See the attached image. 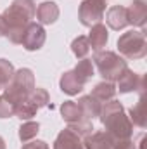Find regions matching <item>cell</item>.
I'll return each instance as SVG.
<instances>
[{
  "mask_svg": "<svg viewBox=\"0 0 147 149\" xmlns=\"http://www.w3.org/2000/svg\"><path fill=\"white\" fill-rule=\"evenodd\" d=\"M94 99H97L99 102H107L111 101L114 95H116V87L112 81H101L94 87L92 94H90Z\"/></svg>",
  "mask_w": 147,
  "mask_h": 149,
  "instance_id": "18",
  "label": "cell"
},
{
  "mask_svg": "<svg viewBox=\"0 0 147 149\" xmlns=\"http://www.w3.org/2000/svg\"><path fill=\"white\" fill-rule=\"evenodd\" d=\"M128 14V24L144 28L147 23V3L146 0H133L132 5L126 9Z\"/></svg>",
  "mask_w": 147,
  "mask_h": 149,
  "instance_id": "9",
  "label": "cell"
},
{
  "mask_svg": "<svg viewBox=\"0 0 147 149\" xmlns=\"http://www.w3.org/2000/svg\"><path fill=\"white\" fill-rule=\"evenodd\" d=\"M78 106H80V109H81L83 116L87 120H94V118L99 116L101 108H102V102H99L92 95H83V97L78 99Z\"/></svg>",
  "mask_w": 147,
  "mask_h": 149,
  "instance_id": "16",
  "label": "cell"
},
{
  "mask_svg": "<svg viewBox=\"0 0 147 149\" xmlns=\"http://www.w3.org/2000/svg\"><path fill=\"white\" fill-rule=\"evenodd\" d=\"M144 88H146V78L142 74L128 70V68L118 78V88L116 90H119L121 94H128V92H140V94H144Z\"/></svg>",
  "mask_w": 147,
  "mask_h": 149,
  "instance_id": "7",
  "label": "cell"
},
{
  "mask_svg": "<svg viewBox=\"0 0 147 149\" xmlns=\"http://www.w3.org/2000/svg\"><path fill=\"white\" fill-rule=\"evenodd\" d=\"M106 2L104 0H81L78 9V19L83 26H94L104 19Z\"/></svg>",
  "mask_w": 147,
  "mask_h": 149,
  "instance_id": "6",
  "label": "cell"
},
{
  "mask_svg": "<svg viewBox=\"0 0 147 149\" xmlns=\"http://www.w3.org/2000/svg\"><path fill=\"white\" fill-rule=\"evenodd\" d=\"M45 38H47V33H45L43 26L40 23H30L23 35L21 45L26 50H40L45 43Z\"/></svg>",
  "mask_w": 147,
  "mask_h": 149,
  "instance_id": "8",
  "label": "cell"
},
{
  "mask_svg": "<svg viewBox=\"0 0 147 149\" xmlns=\"http://www.w3.org/2000/svg\"><path fill=\"white\" fill-rule=\"evenodd\" d=\"M38 132H40V123L28 120L26 123H23V125L19 127V139H21L23 142H28V141H31V139L37 137Z\"/></svg>",
  "mask_w": 147,
  "mask_h": 149,
  "instance_id": "21",
  "label": "cell"
},
{
  "mask_svg": "<svg viewBox=\"0 0 147 149\" xmlns=\"http://www.w3.org/2000/svg\"><path fill=\"white\" fill-rule=\"evenodd\" d=\"M114 139L107 132H92L83 137V148L85 149H112Z\"/></svg>",
  "mask_w": 147,
  "mask_h": 149,
  "instance_id": "10",
  "label": "cell"
},
{
  "mask_svg": "<svg viewBox=\"0 0 147 149\" xmlns=\"http://www.w3.org/2000/svg\"><path fill=\"white\" fill-rule=\"evenodd\" d=\"M112 149H137V144L132 139H118L114 141Z\"/></svg>",
  "mask_w": 147,
  "mask_h": 149,
  "instance_id": "28",
  "label": "cell"
},
{
  "mask_svg": "<svg viewBox=\"0 0 147 149\" xmlns=\"http://www.w3.org/2000/svg\"><path fill=\"white\" fill-rule=\"evenodd\" d=\"M28 101L37 108H45V106H49V101H50V97H49V92L45 90V88H33V92L28 95Z\"/></svg>",
  "mask_w": 147,
  "mask_h": 149,
  "instance_id": "22",
  "label": "cell"
},
{
  "mask_svg": "<svg viewBox=\"0 0 147 149\" xmlns=\"http://www.w3.org/2000/svg\"><path fill=\"white\" fill-rule=\"evenodd\" d=\"M71 50H73V54L78 57V59L87 57V56H88V52H90V43H88V38H87V37L74 38L73 43H71Z\"/></svg>",
  "mask_w": 147,
  "mask_h": 149,
  "instance_id": "24",
  "label": "cell"
},
{
  "mask_svg": "<svg viewBox=\"0 0 147 149\" xmlns=\"http://www.w3.org/2000/svg\"><path fill=\"white\" fill-rule=\"evenodd\" d=\"M101 123L104 125L106 132L109 134L114 141L118 139H130L133 134V123L126 116L125 108L119 101L111 99L102 104L101 113H99Z\"/></svg>",
  "mask_w": 147,
  "mask_h": 149,
  "instance_id": "2",
  "label": "cell"
},
{
  "mask_svg": "<svg viewBox=\"0 0 147 149\" xmlns=\"http://www.w3.org/2000/svg\"><path fill=\"white\" fill-rule=\"evenodd\" d=\"M73 71L76 73V76H78L83 83H87V81H88V80H92V76L95 74V68H94L92 59L83 57V59H80V61H78V64L74 66Z\"/></svg>",
  "mask_w": 147,
  "mask_h": 149,
  "instance_id": "20",
  "label": "cell"
},
{
  "mask_svg": "<svg viewBox=\"0 0 147 149\" xmlns=\"http://www.w3.org/2000/svg\"><path fill=\"white\" fill-rule=\"evenodd\" d=\"M61 114H62V120L69 125V123H76V121H80V120H87L85 116H83V113L80 109V106L74 102V101H66V102H62V106H61Z\"/></svg>",
  "mask_w": 147,
  "mask_h": 149,
  "instance_id": "19",
  "label": "cell"
},
{
  "mask_svg": "<svg viewBox=\"0 0 147 149\" xmlns=\"http://www.w3.org/2000/svg\"><path fill=\"white\" fill-rule=\"evenodd\" d=\"M37 16V3L33 0H12V3L3 10L2 17L5 21V37L12 43H21L23 35L33 17Z\"/></svg>",
  "mask_w": 147,
  "mask_h": 149,
  "instance_id": "1",
  "label": "cell"
},
{
  "mask_svg": "<svg viewBox=\"0 0 147 149\" xmlns=\"http://www.w3.org/2000/svg\"><path fill=\"white\" fill-rule=\"evenodd\" d=\"M128 114H130L128 118L133 125H137L140 128H146L147 116H146V97H144V94H140V99L137 101V104L133 108H130Z\"/></svg>",
  "mask_w": 147,
  "mask_h": 149,
  "instance_id": "17",
  "label": "cell"
},
{
  "mask_svg": "<svg viewBox=\"0 0 147 149\" xmlns=\"http://www.w3.org/2000/svg\"><path fill=\"white\" fill-rule=\"evenodd\" d=\"M37 19L40 24H52L59 19V5L55 2H42L37 7Z\"/></svg>",
  "mask_w": 147,
  "mask_h": 149,
  "instance_id": "13",
  "label": "cell"
},
{
  "mask_svg": "<svg viewBox=\"0 0 147 149\" xmlns=\"http://www.w3.org/2000/svg\"><path fill=\"white\" fill-rule=\"evenodd\" d=\"M59 87H61V90H62L64 94H68V95H78V94L83 90L85 83L76 76L74 71H66V73L61 76V80H59Z\"/></svg>",
  "mask_w": 147,
  "mask_h": 149,
  "instance_id": "15",
  "label": "cell"
},
{
  "mask_svg": "<svg viewBox=\"0 0 147 149\" xmlns=\"http://www.w3.org/2000/svg\"><path fill=\"white\" fill-rule=\"evenodd\" d=\"M35 88V74L30 68H21L17 71H14L12 80L9 81V85L3 88L5 90V97L14 104H21L28 99V95L33 92Z\"/></svg>",
  "mask_w": 147,
  "mask_h": 149,
  "instance_id": "3",
  "label": "cell"
},
{
  "mask_svg": "<svg viewBox=\"0 0 147 149\" xmlns=\"http://www.w3.org/2000/svg\"><path fill=\"white\" fill-rule=\"evenodd\" d=\"M14 66L7 59H0V90H3L14 76Z\"/></svg>",
  "mask_w": 147,
  "mask_h": 149,
  "instance_id": "23",
  "label": "cell"
},
{
  "mask_svg": "<svg viewBox=\"0 0 147 149\" xmlns=\"http://www.w3.org/2000/svg\"><path fill=\"white\" fill-rule=\"evenodd\" d=\"M0 149H5V141L0 137Z\"/></svg>",
  "mask_w": 147,
  "mask_h": 149,
  "instance_id": "31",
  "label": "cell"
},
{
  "mask_svg": "<svg viewBox=\"0 0 147 149\" xmlns=\"http://www.w3.org/2000/svg\"><path fill=\"white\" fill-rule=\"evenodd\" d=\"M104 2H106V0H104Z\"/></svg>",
  "mask_w": 147,
  "mask_h": 149,
  "instance_id": "32",
  "label": "cell"
},
{
  "mask_svg": "<svg viewBox=\"0 0 147 149\" xmlns=\"http://www.w3.org/2000/svg\"><path fill=\"white\" fill-rule=\"evenodd\" d=\"M5 31H7V26H5V21L0 14V37H5Z\"/></svg>",
  "mask_w": 147,
  "mask_h": 149,
  "instance_id": "30",
  "label": "cell"
},
{
  "mask_svg": "<svg viewBox=\"0 0 147 149\" xmlns=\"http://www.w3.org/2000/svg\"><path fill=\"white\" fill-rule=\"evenodd\" d=\"M68 128L73 130L74 134L80 135V137H85V135H88V134L94 132V125H92L90 120H80V121H76V123H69Z\"/></svg>",
  "mask_w": 147,
  "mask_h": 149,
  "instance_id": "26",
  "label": "cell"
},
{
  "mask_svg": "<svg viewBox=\"0 0 147 149\" xmlns=\"http://www.w3.org/2000/svg\"><path fill=\"white\" fill-rule=\"evenodd\" d=\"M21 149H49V144L45 141H31V142L24 144Z\"/></svg>",
  "mask_w": 147,
  "mask_h": 149,
  "instance_id": "29",
  "label": "cell"
},
{
  "mask_svg": "<svg viewBox=\"0 0 147 149\" xmlns=\"http://www.w3.org/2000/svg\"><path fill=\"white\" fill-rule=\"evenodd\" d=\"M106 21L109 24L111 30H123L128 26V14H126V7L123 5H112L109 10H107V16H106Z\"/></svg>",
  "mask_w": 147,
  "mask_h": 149,
  "instance_id": "12",
  "label": "cell"
},
{
  "mask_svg": "<svg viewBox=\"0 0 147 149\" xmlns=\"http://www.w3.org/2000/svg\"><path fill=\"white\" fill-rule=\"evenodd\" d=\"M118 50L125 59H142L147 54V38L142 30H130L118 38Z\"/></svg>",
  "mask_w": 147,
  "mask_h": 149,
  "instance_id": "5",
  "label": "cell"
},
{
  "mask_svg": "<svg viewBox=\"0 0 147 149\" xmlns=\"http://www.w3.org/2000/svg\"><path fill=\"white\" fill-rule=\"evenodd\" d=\"M88 43H90V49H94L95 52L101 50L102 47H106L107 40H109V33H107V28L102 24V23H97L94 26H90V33H88Z\"/></svg>",
  "mask_w": 147,
  "mask_h": 149,
  "instance_id": "14",
  "label": "cell"
},
{
  "mask_svg": "<svg viewBox=\"0 0 147 149\" xmlns=\"http://www.w3.org/2000/svg\"><path fill=\"white\" fill-rule=\"evenodd\" d=\"M37 108L26 99L24 102H21V104H17L16 106V116L19 118V120H24V121H28V120H31L35 114H37Z\"/></svg>",
  "mask_w": 147,
  "mask_h": 149,
  "instance_id": "25",
  "label": "cell"
},
{
  "mask_svg": "<svg viewBox=\"0 0 147 149\" xmlns=\"http://www.w3.org/2000/svg\"><path fill=\"white\" fill-rule=\"evenodd\" d=\"M54 149H85V148H83V142H81L80 135H76L69 128H64L55 137Z\"/></svg>",
  "mask_w": 147,
  "mask_h": 149,
  "instance_id": "11",
  "label": "cell"
},
{
  "mask_svg": "<svg viewBox=\"0 0 147 149\" xmlns=\"http://www.w3.org/2000/svg\"><path fill=\"white\" fill-rule=\"evenodd\" d=\"M14 114H16V106L5 95H0V118L5 120V118H10Z\"/></svg>",
  "mask_w": 147,
  "mask_h": 149,
  "instance_id": "27",
  "label": "cell"
},
{
  "mask_svg": "<svg viewBox=\"0 0 147 149\" xmlns=\"http://www.w3.org/2000/svg\"><path fill=\"white\" fill-rule=\"evenodd\" d=\"M92 63L97 66V71L104 78V81H118V78L128 68L125 57L111 50H97Z\"/></svg>",
  "mask_w": 147,
  "mask_h": 149,
  "instance_id": "4",
  "label": "cell"
}]
</instances>
